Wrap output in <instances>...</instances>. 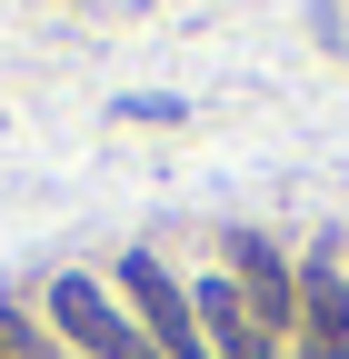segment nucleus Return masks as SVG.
Returning a JSON list of instances; mask_svg holds the SVG:
<instances>
[{
	"mask_svg": "<svg viewBox=\"0 0 349 359\" xmlns=\"http://www.w3.org/2000/svg\"><path fill=\"white\" fill-rule=\"evenodd\" d=\"M50 309H60V330H70V339H90L100 359H140V330H120V309H110L90 280H60Z\"/></svg>",
	"mask_w": 349,
	"mask_h": 359,
	"instance_id": "obj_1",
	"label": "nucleus"
},
{
	"mask_svg": "<svg viewBox=\"0 0 349 359\" xmlns=\"http://www.w3.org/2000/svg\"><path fill=\"white\" fill-rule=\"evenodd\" d=\"M120 280H130V299H140V309H150V330H160V349H170V359H200V339H190V299H180V290H170V280H160V269H150V259H130V269H120Z\"/></svg>",
	"mask_w": 349,
	"mask_h": 359,
	"instance_id": "obj_2",
	"label": "nucleus"
},
{
	"mask_svg": "<svg viewBox=\"0 0 349 359\" xmlns=\"http://www.w3.org/2000/svg\"><path fill=\"white\" fill-rule=\"evenodd\" d=\"M299 320H310V330H299V339H310V359H349V290H339V280H320V269H310Z\"/></svg>",
	"mask_w": 349,
	"mask_h": 359,
	"instance_id": "obj_3",
	"label": "nucleus"
},
{
	"mask_svg": "<svg viewBox=\"0 0 349 359\" xmlns=\"http://www.w3.org/2000/svg\"><path fill=\"white\" fill-rule=\"evenodd\" d=\"M200 320L220 330V349H230V359H270V339H259V320L240 309V290H200Z\"/></svg>",
	"mask_w": 349,
	"mask_h": 359,
	"instance_id": "obj_4",
	"label": "nucleus"
},
{
	"mask_svg": "<svg viewBox=\"0 0 349 359\" xmlns=\"http://www.w3.org/2000/svg\"><path fill=\"white\" fill-rule=\"evenodd\" d=\"M240 269H249V320L280 330V320H289V290H280V269L259 259V240H240Z\"/></svg>",
	"mask_w": 349,
	"mask_h": 359,
	"instance_id": "obj_5",
	"label": "nucleus"
},
{
	"mask_svg": "<svg viewBox=\"0 0 349 359\" xmlns=\"http://www.w3.org/2000/svg\"><path fill=\"white\" fill-rule=\"evenodd\" d=\"M0 359H40V339H30V330L11 320V309H0Z\"/></svg>",
	"mask_w": 349,
	"mask_h": 359,
	"instance_id": "obj_6",
	"label": "nucleus"
}]
</instances>
